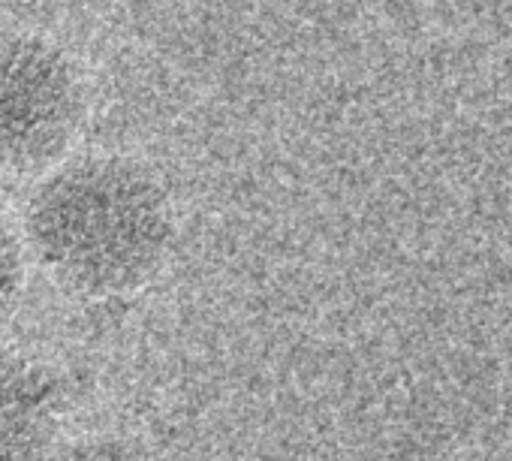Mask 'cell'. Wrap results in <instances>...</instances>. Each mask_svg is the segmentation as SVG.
I'll list each match as a JSON object with an SVG mask.
<instances>
[{
	"label": "cell",
	"mask_w": 512,
	"mask_h": 461,
	"mask_svg": "<svg viewBox=\"0 0 512 461\" xmlns=\"http://www.w3.org/2000/svg\"><path fill=\"white\" fill-rule=\"evenodd\" d=\"M22 287V254L10 226L0 220V320L13 308Z\"/></svg>",
	"instance_id": "5"
},
{
	"label": "cell",
	"mask_w": 512,
	"mask_h": 461,
	"mask_svg": "<svg viewBox=\"0 0 512 461\" xmlns=\"http://www.w3.org/2000/svg\"><path fill=\"white\" fill-rule=\"evenodd\" d=\"M82 112L79 73L55 43L0 31V172L52 163L73 142Z\"/></svg>",
	"instance_id": "2"
},
{
	"label": "cell",
	"mask_w": 512,
	"mask_h": 461,
	"mask_svg": "<svg viewBox=\"0 0 512 461\" xmlns=\"http://www.w3.org/2000/svg\"><path fill=\"white\" fill-rule=\"evenodd\" d=\"M55 434V380L37 362L0 350V461H46Z\"/></svg>",
	"instance_id": "3"
},
{
	"label": "cell",
	"mask_w": 512,
	"mask_h": 461,
	"mask_svg": "<svg viewBox=\"0 0 512 461\" xmlns=\"http://www.w3.org/2000/svg\"><path fill=\"white\" fill-rule=\"evenodd\" d=\"M58 461H157L145 446L133 443V440H121V437H97V440H85L76 443L73 449H67Z\"/></svg>",
	"instance_id": "4"
},
{
	"label": "cell",
	"mask_w": 512,
	"mask_h": 461,
	"mask_svg": "<svg viewBox=\"0 0 512 461\" xmlns=\"http://www.w3.org/2000/svg\"><path fill=\"white\" fill-rule=\"evenodd\" d=\"M25 226L43 269L85 296L142 287L172 242L166 193L118 157H85L52 172L34 190Z\"/></svg>",
	"instance_id": "1"
}]
</instances>
